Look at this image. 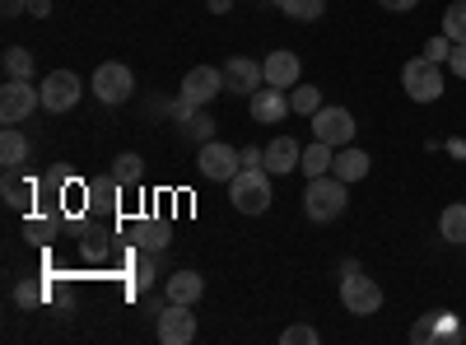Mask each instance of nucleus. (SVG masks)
Masks as SVG:
<instances>
[{
    "instance_id": "nucleus-6",
    "label": "nucleus",
    "mask_w": 466,
    "mask_h": 345,
    "mask_svg": "<svg viewBox=\"0 0 466 345\" xmlns=\"http://www.w3.org/2000/svg\"><path fill=\"white\" fill-rule=\"evenodd\" d=\"M308 122H313V140H327V145H355V112H350V107H340V103H322L318 112H313V117H308Z\"/></svg>"
},
{
    "instance_id": "nucleus-12",
    "label": "nucleus",
    "mask_w": 466,
    "mask_h": 345,
    "mask_svg": "<svg viewBox=\"0 0 466 345\" xmlns=\"http://www.w3.org/2000/svg\"><path fill=\"white\" fill-rule=\"evenodd\" d=\"M248 112H252V122H261V127H280L285 117H289V89H276V85H261L252 98H248Z\"/></svg>"
},
{
    "instance_id": "nucleus-28",
    "label": "nucleus",
    "mask_w": 466,
    "mask_h": 345,
    "mask_svg": "<svg viewBox=\"0 0 466 345\" xmlns=\"http://www.w3.org/2000/svg\"><path fill=\"white\" fill-rule=\"evenodd\" d=\"M280 340H285V345H318V331L303 327V322H289V327L280 331Z\"/></svg>"
},
{
    "instance_id": "nucleus-21",
    "label": "nucleus",
    "mask_w": 466,
    "mask_h": 345,
    "mask_svg": "<svg viewBox=\"0 0 466 345\" xmlns=\"http://www.w3.org/2000/svg\"><path fill=\"white\" fill-rule=\"evenodd\" d=\"M276 5H280V15H289L299 24H313L327 15V0H276Z\"/></svg>"
},
{
    "instance_id": "nucleus-26",
    "label": "nucleus",
    "mask_w": 466,
    "mask_h": 345,
    "mask_svg": "<svg viewBox=\"0 0 466 345\" xmlns=\"http://www.w3.org/2000/svg\"><path fill=\"white\" fill-rule=\"evenodd\" d=\"M443 33L452 37V43H466V0H452V5L443 10Z\"/></svg>"
},
{
    "instance_id": "nucleus-3",
    "label": "nucleus",
    "mask_w": 466,
    "mask_h": 345,
    "mask_svg": "<svg viewBox=\"0 0 466 345\" xmlns=\"http://www.w3.org/2000/svg\"><path fill=\"white\" fill-rule=\"evenodd\" d=\"M401 89H406V98H415V103H439L443 89H448L443 66L430 61V56H410V61L401 66Z\"/></svg>"
},
{
    "instance_id": "nucleus-30",
    "label": "nucleus",
    "mask_w": 466,
    "mask_h": 345,
    "mask_svg": "<svg viewBox=\"0 0 466 345\" xmlns=\"http://www.w3.org/2000/svg\"><path fill=\"white\" fill-rule=\"evenodd\" d=\"M439 331H443V318H439V313H430L424 322H415L410 340H439Z\"/></svg>"
},
{
    "instance_id": "nucleus-15",
    "label": "nucleus",
    "mask_w": 466,
    "mask_h": 345,
    "mask_svg": "<svg viewBox=\"0 0 466 345\" xmlns=\"http://www.w3.org/2000/svg\"><path fill=\"white\" fill-rule=\"evenodd\" d=\"M299 164H303V145H299L294 136H276V140L266 145V168H270V173L289 178Z\"/></svg>"
},
{
    "instance_id": "nucleus-4",
    "label": "nucleus",
    "mask_w": 466,
    "mask_h": 345,
    "mask_svg": "<svg viewBox=\"0 0 466 345\" xmlns=\"http://www.w3.org/2000/svg\"><path fill=\"white\" fill-rule=\"evenodd\" d=\"M94 98L103 103V107H122L131 94H136V75H131V66H122V61H103L98 70H94Z\"/></svg>"
},
{
    "instance_id": "nucleus-27",
    "label": "nucleus",
    "mask_w": 466,
    "mask_h": 345,
    "mask_svg": "<svg viewBox=\"0 0 466 345\" xmlns=\"http://www.w3.org/2000/svg\"><path fill=\"white\" fill-rule=\"evenodd\" d=\"M182 136H187V140H197V145L215 140V122H210V112H206V107H197V117L182 122Z\"/></svg>"
},
{
    "instance_id": "nucleus-19",
    "label": "nucleus",
    "mask_w": 466,
    "mask_h": 345,
    "mask_svg": "<svg viewBox=\"0 0 466 345\" xmlns=\"http://www.w3.org/2000/svg\"><path fill=\"white\" fill-rule=\"evenodd\" d=\"M439 238H443V243H452V248H461V243H466V201L443 206V215H439Z\"/></svg>"
},
{
    "instance_id": "nucleus-8",
    "label": "nucleus",
    "mask_w": 466,
    "mask_h": 345,
    "mask_svg": "<svg viewBox=\"0 0 466 345\" xmlns=\"http://www.w3.org/2000/svg\"><path fill=\"white\" fill-rule=\"evenodd\" d=\"M197 164H201V178L206 182H233L238 178V168H243V149H233V145H224V140H206L201 145V155H197Z\"/></svg>"
},
{
    "instance_id": "nucleus-2",
    "label": "nucleus",
    "mask_w": 466,
    "mask_h": 345,
    "mask_svg": "<svg viewBox=\"0 0 466 345\" xmlns=\"http://www.w3.org/2000/svg\"><path fill=\"white\" fill-rule=\"evenodd\" d=\"M228 201L233 210H243V215H266L270 210V168L252 164V168H238V178L228 182Z\"/></svg>"
},
{
    "instance_id": "nucleus-25",
    "label": "nucleus",
    "mask_w": 466,
    "mask_h": 345,
    "mask_svg": "<svg viewBox=\"0 0 466 345\" xmlns=\"http://www.w3.org/2000/svg\"><path fill=\"white\" fill-rule=\"evenodd\" d=\"M5 206L10 210H28L33 206V182H19L15 173H5Z\"/></svg>"
},
{
    "instance_id": "nucleus-10",
    "label": "nucleus",
    "mask_w": 466,
    "mask_h": 345,
    "mask_svg": "<svg viewBox=\"0 0 466 345\" xmlns=\"http://www.w3.org/2000/svg\"><path fill=\"white\" fill-rule=\"evenodd\" d=\"M80 94H85V85H80L75 70H52L43 80V107L47 112H70L75 103H80Z\"/></svg>"
},
{
    "instance_id": "nucleus-34",
    "label": "nucleus",
    "mask_w": 466,
    "mask_h": 345,
    "mask_svg": "<svg viewBox=\"0 0 466 345\" xmlns=\"http://www.w3.org/2000/svg\"><path fill=\"white\" fill-rule=\"evenodd\" d=\"M149 280H154V261L145 257V261L136 266V285H140V289H149Z\"/></svg>"
},
{
    "instance_id": "nucleus-33",
    "label": "nucleus",
    "mask_w": 466,
    "mask_h": 345,
    "mask_svg": "<svg viewBox=\"0 0 466 345\" xmlns=\"http://www.w3.org/2000/svg\"><path fill=\"white\" fill-rule=\"evenodd\" d=\"M0 15H5V19H19V15H28V0H0Z\"/></svg>"
},
{
    "instance_id": "nucleus-37",
    "label": "nucleus",
    "mask_w": 466,
    "mask_h": 345,
    "mask_svg": "<svg viewBox=\"0 0 466 345\" xmlns=\"http://www.w3.org/2000/svg\"><path fill=\"white\" fill-rule=\"evenodd\" d=\"M233 5H238V0H210V15H228Z\"/></svg>"
},
{
    "instance_id": "nucleus-16",
    "label": "nucleus",
    "mask_w": 466,
    "mask_h": 345,
    "mask_svg": "<svg viewBox=\"0 0 466 345\" xmlns=\"http://www.w3.org/2000/svg\"><path fill=\"white\" fill-rule=\"evenodd\" d=\"M206 294V280L197 276V271H173L168 280H164V299L168 303H197Z\"/></svg>"
},
{
    "instance_id": "nucleus-14",
    "label": "nucleus",
    "mask_w": 466,
    "mask_h": 345,
    "mask_svg": "<svg viewBox=\"0 0 466 345\" xmlns=\"http://www.w3.org/2000/svg\"><path fill=\"white\" fill-rule=\"evenodd\" d=\"M261 66H266V85H276V89H294L303 80V61L294 52H270Z\"/></svg>"
},
{
    "instance_id": "nucleus-24",
    "label": "nucleus",
    "mask_w": 466,
    "mask_h": 345,
    "mask_svg": "<svg viewBox=\"0 0 466 345\" xmlns=\"http://www.w3.org/2000/svg\"><path fill=\"white\" fill-rule=\"evenodd\" d=\"M289 107L299 112V117H313V112L322 107V89H318V85H303V80H299V85H294V94H289Z\"/></svg>"
},
{
    "instance_id": "nucleus-1",
    "label": "nucleus",
    "mask_w": 466,
    "mask_h": 345,
    "mask_svg": "<svg viewBox=\"0 0 466 345\" xmlns=\"http://www.w3.org/2000/svg\"><path fill=\"white\" fill-rule=\"evenodd\" d=\"M350 206V182H340L336 173H322V178H308V191H303V215L313 224H331L340 219Z\"/></svg>"
},
{
    "instance_id": "nucleus-22",
    "label": "nucleus",
    "mask_w": 466,
    "mask_h": 345,
    "mask_svg": "<svg viewBox=\"0 0 466 345\" xmlns=\"http://www.w3.org/2000/svg\"><path fill=\"white\" fill-rule=\"evenodd\" d=\"M33 70L37 61L28 47H5V80H33Z\"/></svg>"
},
{
    "instance_id": "nucleus-18",
    "label": "nucleus",
    "mask_w": 466,
    "mask_h": 345,
    "mask_svg": "<svg viewBox=\"0 0 466 345\" xmlns=\"http://www.w3.org/2000/svg\"><path fill=\"white\" fill-rule=\"evenodd\" d=\"M0 164H5V173H19L28 164V136L19 127H5L0 131Z\"/></svg>"
},
{
    "instance_id": "nucleus-5",
    "label": "nucleus",
    "mask_w": 466,
    "mask_h": 345,
    "mask_svg": "<svg viewBox=\"0 0 466 345\" xmlns=\"http://www.w3.org/2000/svg\"><path fill=\"white\" fill-rule=\"evenodd\" d=\"M340 303L350 318H373L382 309V285L364 271H350V276H340Z\"/></svg>"
},
{
    "instance_id": "nucleus-32",
    "label": "nucleus",
    "mask_w": 466,
    "mask_h": 345,
    "mask_svg": "<svg viewBox=\"0 0 466 345\" xmlns=\"http://www.w3.org/2000/svg\"><path fill=\"white\" fill-rule=\"evenodd\" d=\"M448 70L457 80H466V43H452V56H448Z\"/></svg>"
},
{
    "instance_id": "nucleus-7",
    "label": "nucleus",
    "mask_w": 466,
    "mask_h": 345,
    "mask_svg": "<svg viewBox=\"0 0 466 345\" xmlns=\"http://www.w3.org/2000/svg\"><path fill=\"white\" fill-rule=\"evenodd\" d=\"M37 107H43V89H33V80H5V89H0V122L19 127Z\"/></svg>"
},
{
    "instance_id": "nucleus-38",
    "label": "nucleus",
    "mask_w": 466,
    "mask_h": 345,
    "mask_svg": "<svg viewBox=\"0 0 466 345\" xmlns=\"http://www.w3.org/2000/svg\"><path fill=\"white\" fill-rule=\"evenodd\" d=\"M37 299H43V294H37L33 285H19V303H37Z\"/></svg>"
},
{
    "instance_id": "nucleus-23",
    "label": "nucleus",
    "mask_w": 466,
    "mask_h": 345,
    "mask_svg": "<svg viewBox=\"0 0 466 345\" xmlns=\"http://www.w3.org/2000/svg\"><path fill=\"white\" fill-rule=\"evenodd\" d=\"M112 178L122 182V187H136V182L145 178V159L131 155V149H127V155H116V159H112Z\"/></svg>"
},
{
    "instance_id": "nucleus-17",
    "label": "nucleus",
    "mask_w": 466,
    "mask_h": 345,
    "mask_svg": "<svg viewBox=\"0 0 466 345\" xmlns=\"http://www.w3.org/2000/svg\"><path fill=\"white\" fill-rule=\"evenodd\" d=\"M331 173H336L340 182H364V178H369V155H364V149H355V145H340Z\"/></svg>"
},
{
    "instance_id": "nucleus-11",
    "label": "nucleus",
    "mask_w": 466,
    "mask_h": 345,
    "mask_svg": "<svg viewBox=\"0 0 466 345\" xmlns=\"http://www.w3.org/2000/svg\"><path fill=\"white\" fill-rule=\"evenodd\" d=\"M177 94H182V98H191L197 107L215 103V94H224V70H215V66H191V70L182 75Z\"/></svg>"
},
{
    "instance_id": "nucleus-36",
    "label": "nucleus",
    "mask_w": 466,
    "mask_h": 345,
    "mask_svg": "<svg viewBox=\"0 0 466 345\" xmlns=\"http://www.w3.org/2000/svg\"><path fill=\"white\" fill-rule=\"evenodd\" d=\"M28 15L33 19H47L52 15V0H28Z\"/></svg>"
},
{
    "instance_id": "nucleus-31",
    "label": "nucleus",
    "mask_w": 466,
    "mask_h": 345,
    "mask_svg": "<svg viewBox=\"0 0 466 345\" xmlns=\"http://www.w3.org/2000/svg\"><path fill=\"white\" fill-rule=\"evenodd\" d=\"M168 112H173V122H177V127H182V122H191V117H197V103H191V98H182V94H177V98H173V107H168Z\"/></svg>"
},
{
    "instance_id": "nucleus-13",
    "label": "nucleus",
    "mask_w": 466,
    "mask_h": 345,
    "mask_svg": "<svg viewBox=\"0 0 466 345\" xmlns=\"http://www.w3.org/2000/svg\"><path fill=\"white\" fill-rule=\"evenodd\" d=\"M159 340L164 345H191L197 340V313H191V303H168L159 313Z\"/></svg>"
},
{
    "instance_id": "nucleus-9",
    "label": "nucleus",
    "mask_w": 466,
    "mask_h": 345,
    "mask_svg": "<svg viewBox=\"0 0 466 345\" xmlns=\"http://www.w3.org/2000/svg\"><path fill=\"white\" fill-rule=\"evenodd\" d=\"M219 70H224V94H243V98H252V94L266 85V66L252 61V56H228Z\"/></svg>"
},
{
    "instance_id": "nucleus-20",
    "label": "nucleus",
    "mask_w": 466,
    "mask_h": 345,
    "mask_svg": "<svg viewBox=\"0 0 466 345\" xmlns=\"http://www.w3.org/2000/svg\"><path fill=\"white\" fill-rule=\"evenodd\" d=\"M331 164H336V145L313 140V145L303 149V164H299V173H303V178H322V173H331Z\"/></svg>"
},
{
    "instance_id": "nucleus-35",
    "label": "nucleus",
    "mask_w": 466,
    "mask_h": 345,
    "mask_svg": "<svg viewBox=\"0 0 466 345\" xmlns=\"http://www.w3.org/2000/svg\"><path fill=\"white\" fill-rule=\"evenodd\" d=\"M378 5H382V10H392V15H406V10L420 5V0H378Z\"/></svg>"
},
{
    "instance_id": "nucleus-29",
    "label": "nucleus",
    "mask_w": 466,
    "mask_h": 345,
    "mask_svg": "<svg viewBox=\"0 0 466 345\" xmlns=\"http://www.w3.org/2000/svg\"><path fill=\"white\" fill-rule=\"evenodd\" d=\"M424 56H430V61H439V66H443V61L452 56V37H448V33L430 37V43H424Z\"/></svg>"
}]
</instances>
